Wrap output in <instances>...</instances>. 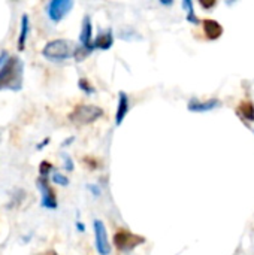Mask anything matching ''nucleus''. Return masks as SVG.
<instances>
[{"mask_svg": "<svg viewBox=\"0 0 254 255\" xmlns=\"http://www.w3.org/2000/svg\"><path fill=\"white\" fill-rule=\"evenodd\" d=\"M22 78L24 61L18 55H10L9 60L0 67V91H19L22 88Z\"/></svg>", "mask_w": 254, "mask_h": 255, "instance_id": "obj_1", "label": "nucleus"}, {"mask_svg": "<svg viewBox=\"0 0 254 255\" xmlns=\"http://www.w3.org/2000/svg\"><path fill=\"white\" fill-rule=\"evenodd\" d=\"M76 48L78 46L69 39H54V40H49L43 46L42 55L51 61H61V60L75 57Z\"/></svg>", "mask_w": 254, "mask_h": 255, "instance_id": "obj_2", "label": "nucleus"}, {"mask_svg": "<svg viewBox=\"0 0 254 255\" xmlns=\"http://www.w3.org/2000/svg\"><path fill=\"white\" fill-rule=\"evenodd\" d=\"M103 115V109L94 105H76L73 111L69 114V120L73 124L85 126L91 124Z\"/></svg>", "mask_w": 254, "mask_h": 255, "instance_id": "obj_3", "label": "nucleus"}, {"mask_svg": "<svg viewBox=\"0 0 254 255\" xmlns=\"http://www.w3.org/2000/svg\"><path fill=\"white\" fill-rule=\"evenodd\" d=\"M145 244V238L135 235L126 229H120L114 235V245L120 253H130L135 248L141 247Z\"/></svg>", "mask_w": 254, "mask_h": 255, "instance_id": "obj_4", "label": "nucleus"}, {"mask_svg": "<svg viewBox=\"0 0 254 255\" xmlns=\"http://www.w3.org/2000/svg\"><path fill=\"white\" fill-rule=\"evenodd\" d=\"M72 7H73L72 0H51L46 6V13L51 21L58 22L69 13Z\"/></svg>", "mask_w": 254, "mask_h": 255, "instance_id": "obj_5", "label": "nucleus"}, {"mask_svg": "<svg viewBox=\"0 0 254 255\" xmlns=\"http://www.w3.org/2000/svg\"><path fill=\"white\" fill-rule=\"evenodd\" d=\"M94 227V238H96V250L100 255H109L111 253V245L108 241V233L106 227L100 220H94L93 223Z\"/></svg>", "mask_w": 254, "mask_h": 255, "instance_id": "obj_6", "label": "nucleus"}, {"mask_svg": "<svg viewBox=\"0 0 254 255\" xmlns=\"http://www.w3.org/2000/svg\"><path fill=\"white\" fill-rule=\"evenodd\" d=\"M37 187L42 194V206L46 209H55L57 208V196L55 191L52 190L49 181L46 178H39L37 179Z\"/></svg>", "mask_w": 254, "mask_h": 255, "instance_id": "obj_7", "label": "nucleus"}, {"mask_svg": "<svg viewBox=\"0 0 254 255\" xmlns=\"http://www.w3.org/2000/svg\"><path fill=\"white\" fill-rule=\"evenodd\" d=\"M79 42L81 46L87 48L88 51H93V25H91V18L90 15H85L82 19V27H81V33H79Z\"/></svg>", "mask_w": 254, "mask_h": 255, "instance_id": "obj_8", "label": "nucleus"}, {"mask_svg": "<svg viewBox=\"0 0 254 255\" xmlns=\"http://www.w3.org/2000/svg\"><path fill=\"white\" fill-rule=\"evenodd\" d=\"M202 27H204V33H205L207 39H210V40H217L223 34V25L216 19H211V18L204 19Z\"/></svg>", "mask_w": 254, "mask_h": 255, "instance_id": "obj_9", "label": "nucleus"}, {"mask_svg": "<svg viewBox=\"0 0 254 255\" xmlns=\"http://www.w3.org/2000/svg\"><path fill=\"white\" fill-rule=\"evenodd\" d=\"M222 106V102L219 99H210L207 102H201L199 99H192L189 102V111L192 112H210L216 108Z\"/></svg>", "mask_w": 254, "mask_h": 255, "instance_id": "obj_10", "label": "nucleus"}, {"mask_svg": "<svg viewBox=\"0 0 254 255\" xmlns=\"http://www.w3.org/2000/svg\"><path fill=\"white\" fill-rule=\"evenodd\" d=\"M114 43V34H112V30L111 28H106L103 31H100L94 42H93V48H97V49H109Z\"/></svg>", "mask_w": 254, "mask_h": 255, "instance_id": "obj_11", "label": "nucleus"}, {"mask_svg": "<svg viewBox=\"0 0 254 255\" xmlns=\"http://www.w3.org/2000/svg\"><path fill=\"white\" fill-rule=\"evenodd\" d=\"M129 96L124 91H120L118 94V108H117V114H115V124L121 126L123 120L126 118L127 112H129Z\"/></svg>", "mask_w": 254, "mask_h": 255, "instance_id": "obj_12", "label": "nucleus"}, {"mask_svg": "<svg viewBox=\"0 0 254 255\" xmlns=\"http://www.w3.org/2000/svg\"><path fill=\"white\" fill-rule=\"evenodd\" d=\"M238 114L246 121H254V103L252 100H243L238 105Z\"/></svg>", "mask_w": 254, "mask_h": 255, "instance_id": "obj_13", "label": "nucleus"}, {"mask_svg": "<svg viewBox=\"0 0 254 255\" xmlns=\"http://www.w3.org/2000/svg\"><path fill=\"white\" fill-rule=\"evenodd\" d=\"M27 34H28V15L22 13L21 15V31H19V36H18V49L19 51H22L24 46H25Z\"/></svg>", "mask_w": 254, "mask_h": 255, "instance_id": "obj_14", "label": "nucleus"}, {"mask_svg": "<svg viewBox=\"0 0 254 255\" xmlns=\"http://www.w3.org/2000/svg\"><path fill=\"white\" fill-rule=\"evenodd\" d=\"M183 7L187 10V21L192 22V24H199V18H198L196 13H195L193 3H192L190 0H184V1H183Z\"/></svg>", "mask_w": 254, "mask_h": 255, "instance_id": "obj_15", "label": "nucleus"}, {"mask_svg": "<svg viewBox=\"0 0 254 255\" xmlns=\"http://www.w3.org/2000/svg\"><path fill=\"white\" fill-rule=\"evenodd\" d=\"M78 87L85 93V94H93L96 90H94V87L88 82V79H85V78H81L79 81H78Z\"/></svg>", "mask_w": 254, "mask_h": 255, "instance_id": "obj_16", "label": "nucleus"}, {"mask_svg": "<svg viewBox=\"0 0 254 255\" xmlns=\"http://www.w3.org/2000/svg\"><path fill=\"white\" fill-rule=\"evenodd\" d=\"M52 170V164L49 163V161H42L40 164H39V173H40V176L42 178H46L48 176V173Z\"/></svg>", "mask_w": 254, "mask_h": 255, "instance_id": "obj_17", "label": "nucleus"}, {"mask_svg": "<svg viewBox=\"0 0 254 255\" xmlns=\"http://www.w3.org/2000/svg\"><path fill=\"white\" fill-rule=\"evenodd\" d=\"M52 181H54L55 184H58V185H63V187L69 185V179H67L64 175L58 173V172H55V173L52 175Z\"/></svg>", "mask_w": 254, "mask_h": 255, "instance_id": "obj_18", "label": "nucleus"}, {"mask_svg": "<svg viewBox=\"0 0 254 255\" xmlns=\"http://www.w3.org/2000/svg\"><path fill=\"white\" fill-rule=\"evenodd\" d=\"M63 161H64V169L66 170H73V161L69 155L63 154Z\"/></svg>", "mask_w": 254, "mask_h": 255, "instance_id": "obj_19", "label": "nucleus"}, {"mask_svg": "<svg viewBox=\"0 0 254 255\" xmlns=\"http://www.w3.org/2000/svg\"><path fill=\"white\" fill-rule=\"evenodd\" d=\"M82 161H84V163H85V164H87L90 169H97V161H96L93 157H85Z\"/></svg>", "mask_w": 254, "mask_h": 255, "instance_id": "obj_20", "label": "nucleus"}, {"mask_svg": "<svg viewBox=\"0 0 254 255\" xmlns=\"http://www.w3.org/2000/svg\"><path fill=\"white\" fill-rule=\"evenodd\" d=\"M199 3H201V6H202V7H205V9H211V7H214V6H216V0H210V1H204V0H201Z\"/></svg>", "mask_w": 254, "mask_h": 255, "instance_id": "obj_21", "label": "nucleus"}, {"mask_svg": "<svg viewBox=\"0 0 254 255\" xmlns=\"http://www.w3.org/2000/svg\"><path fill=\"white\" fill-rule=\"evenodd\" d=\"M7 60H9V54H7L6 51H1V54H0V67H1Z\"/></svg>", "mask_w": 254, "mask_h": 255, "instance_id": "obj_22", "label": "nucleus"}, {"mask_svg": "<svg viewBox=\"0 0 254 255\" xmlns=\"http://www.w3.org/2000/svg\"><path fill=\"white\" fill-rule=\"evenodd\" d=\"M48 142H49V137H46V139H45L43 142H40V143L37 145V149H42L43 146H46V145H48Z\"/></svg>", "mask_w": 254, "mask_h": 255, "instance_id": "obj_23", "label": "nucleus"}, {"mask_svg": "<svg viewBox=\"0 0 254 255\" xmlns=\"http://www.w3.org/2000/svg\"><path fill=\"white\" fill-rule=\"evenodd\" d=\"M39 255H57L55 251H52V250H48V251H45V253H42V254Z\"/></svg>", "mask_w": 254, "mask_h": 255, "instance_id": "obj_24", "label": "nucleus"}, {"mask_svg": "<svg viewBox=\"0 0 254 255\" xmlns=\"http://www.w3.org/2000/svg\"><path fill=\"white\" fill-rule=\"evenodd\" d=\"M78 230H81V232L84 230V226H82L81 223H78Z\"/></svg>", "mask_w": 254, "mask_h": 255, "instance_id": "obj_25", "label": "nucleus"}]
</instances>
